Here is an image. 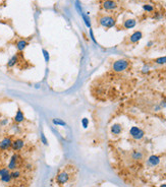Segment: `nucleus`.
<instances>
[{"label": "nucleus", "instance_id": "23", "mask_svg": "<svg viewBox=\"0 0 166 187\" xmlns=\"http://www.w3.org/2000/svg\"><path fill=\"white\" fill-rule=\"evenodd\" d=\"M9 171L10 170L8 168H0V177H2V176L6 175V174L10 173Z\"/></svg>", "mask_w": 166, "mask_h": 187}, {"label": "nucleus", "instance_id": "9", "mask_svg": "<svg viewBox=\"0 0 166 187\" xmlns=\"http://www.w3.org/2000/svg\"><path fill=\"white\" fill-rule=\"evenodd\" d=\"M13 120L17 124L21 123V122L25 121V114H23V112L21 109H17V113H15V115L13 117Z\"/></svg>", "mask_w": 166, "mask_h": 187}, {"label": "nucleus", "instance_id": "26", "mask_svg": "<svg viewBox=\"0 0 166 187\" xmlns=\"http://www.w3.org/2000/svg\"><path fill=\"white\" fill-rule=\"evenodd\" d=\"M75 7H77V10L79 12H80L81 14L83 13V10H82V7H81V5H80V2H79V1H77V2H75Z\"/></svg>", "mask_w": 166, "mask_h": 187}, {"label": "nucleus", "instance_id": "4", "mask_svg": "<svg viewBox=\"0 0 166 187\" xmlns=\"http://www.w3.org/2000/svg\"><path fill=\"white\" fill-rule=\"evenodd\" d=\"M129 134L131 135V137H133L135 139H142L144 137V131L141 128L137 126H133L129 130Z\"/></svg>", "mask_w": 166, "mask_h": 187}, {"label": "nucleus", "instance_id": "12", "mask_svg": "<svg viewBox=\"0 0 166 187\" xmlns=\"http://www.w3.org/2000/svg\"><path fill=\"white\" fill-rule=\"evenodd\" d=\"M142 37H143V34H142V32H140V31H137V32H135V33H133V35L131 36V38H129V41H131V43H137V42H139L141 39H142Z\"/></svg>", "mask_w": 166, "mask_h": 187}, {"label": "nucleus", "instance_id": "10", "mask_svg": "<svg viewBox=\"0 0 166 187\" xmlns=\"http://www.w3.org/2000/svg\"><path fill=\"white\" fill-rule=\"evenodd\" d=\"M28 46H29V42L26 40H19L15 43V47H17V51L19 52H23Z\"/></svg>", "mask_w": 166, "mask_h": 187}, {"label": "nucleus", "instance_id": "29", "mask_svg": "<svg viewBox=\"0 0 166 187\" xmlns=\"http://www.w3.org/2000/svg\"><path fill=\"white\" fill-rule=\"evenodd\" d=\"M6 123H7V120L6 119H4L3 121H1V125H5Z\"/></svg>", "mask_w": 166, "mask_h": 187}, {"label": "nucleus", "instance_id": "2", "mask_svg": "<svg viewBox=\"0 0 166 187\" xmlns=\"http://www.w3.org/2000/svg\"><path fill=\"white\" fill-rule=\"evenodd\" d=\"M129 63V61L125 60V59H120V60L115 61L112 65V69L114 70L115 72H122L125 69H127Z\"/></svg>", "mask_w": 166, "mask_h": 187}, {"label": "nucleus", "instance_id": "14", "mask_svg": "<svg viewBox=\"0 0 166 187\" xmlns=\"http://www.w3.org/2000/svg\"><path fill=\"white\" fill-rule=\"evenodd\" d=\"M137 25V21L136 19H126L125 21H124V28L125 29H133L135 28Z\"/></svg>", "mask_w": 166, "mask_h": 187}, {"label": "nucleus", "instance_id": "15", "mask_svg": "<svg viewBox=\"0 0 166 187\" xmlns=\"http://www.w3.org/2000/svg\"><path fill=\"white\" fill-rule=\"evenodd\" d=\"M148 163L150 165H152V166H156L160 163V158L158 156H151L148 160Z\"/></svg>", "mask_w": 166, "mask_h": 187}, {"label": "nucleus", "instance_id": "18", "mask_svg": "<svg viewBox=\"0 0 166 187\" xmlns=\"http://www.w3.org/2000/svg\"><path fill=\"white\" fill-rule=\"evenodd\" d=\"M52 122H53V124H55V125H58V126H66V123L63 120L59 119V118H54V119H52Z\"/></svg>", "mask_w": 166, "mask_h": 187}, {"label": "nucleus", "instance_id": "33", "mask_svg": "<svg viewBox=\"0 0 166 187\" xmlns=\"http://www.w3.org/2000/svg\"><path fill=\"white\" fill-rule=\"evenodd\" d=\"M160 187H166V184H163V185H161Z\"/></svg>", "mask_w": 166, "mask_h": 187}, {"label": "nucleus", "instance_id": "32", "mask_svg": "<svg viewBox=\"0 0 166 187\" xmlns=\"http://www.w3.org/2000/svg\"><path fill=\"white\" fill-rule=\"evenodd\" d=\"M162 105H163L164 107H166V101H165V102H164V103H162Z\"/></svg>", "mask_w": 166, "mask_h": 187}, {"label": "nucleus", "instance_id": "24", "mask_svg": "<svg viewBox=\"0 0 166 187\" xmlns=\"http://www.w3.org/2000/svg\"><path fill=\"white\" fill-rule=\"evenodd\" d=\"M143 8H144V10H146V11H148V12H152L153 10H154V7H153L152 5H149V4L144 5Z\"/></svg>", "mask_w": 166, "mask_h": 187}, {"label": "nucleus", "instance_id": "31", "mask_svg": "<svg viewBox=\"0 0 166 187\" xmlns=\"http://www.w3.org/2000/svg\"><path fill=\"white\" fill-rule=\"evenodd\" d=\"M152 45H153V43H152V42H149V43H148V47H151V46H152Z\"/></svg>", "mask_w": 166, "mask_h": 187}, {"label": "nucleus", "instance_id": "16", "mask_svg": "<svg viewBox=\"0 0 166 187\" xmlns=\"http://www.w3.org/2000/svg\"><path fill=\"white\" fill-rule=\"evenodd\" d=\"M0 180L2 181L3 183H10L12 180V177L11 175H10V173L6 174V175L2 176V177H0Z\"/></svg>", "mask_w": 166, "mask_h": 187}, {"label": "nucleus", "instance_id": "27", "mask_svg": "<svg viewBox=\"0 0 166 187\" xmlns=\"http://www.w3.org/2000/svg\"><path fill=\"white\" fill-rule=\"evenodd\" d=\"M41 140H42V143H44V145H47V138L45 137V135H44V133H41Z\"/></svg>", "mask_w": 166, "mask_h": 187}, {"label": "nucleus", "instance_id": "22", "mask_svg": "<svg viewBox=\"0 0 166 187\" xmlns=\"http://www.w3.org/2000/svg\"><path fill=\"white\" fill-rule=\"evenodd\" d=\"M142 158H143V154H142V153H139V152H133V159L141 160Z\"/></svg>", "mask_w": 166, "mask_h": 187}, {"label": "nucleus", "instance_id": "7", "mask_svg": "<svg viewBox=\"0 0 166 187\" xmlns=\"http://www.w3.org/2000/svg\"><path fill=\"white\" fill-rule=\"evenodd\" d=\"M11 145H12V138L9 137V136H6V137H4L0 141V150L2 151L8 150V149L11 147Z\"/></svg>", "mask_w": 166, "mask_h": 187}, {"label": "nucleus", "instance_id": "21", "mask_svg": "<svg viewBox=\"0 0 166 187\" xmlns=\"http://www.w3.org/2000/svg\"><path fill=\"white\" fill-rule=\"evenodd\" d=\"M155 63H157V64H165L166 63V56L159 57V58L155 59Z\"/></svg>", "mask_w": 166, "mask_h": 187}, {"label": "nucleus", "instance_id": "8", "mask_svg": "<svg viewBox=\"0 0 166 187\" xmlns=\"http://www.w3.org/2000/svg\"><path fill=\"white\" fill-rule=\"evenodd\" d=\"M103 8L105 10H114L117 7V4L113 0H105L103 2Z\"/></svg>", "mask_w": 166, "mask_h": 187}, {"label": "nucleus", "instance_id": "13", "mask_svg": "<svg viewBox=\"0 0 166 187\" xmlns=\"http://www.w3.org/2000/svg\"><path fill=\"white\" fill-rule=\"evenodd\" d=\"M122 131V126L120 124L116 123V124H113L112 126H111V133L114 134V135H118V134L121 133Z\"/></svg>", "mask_w": 166, "mask_h": 187}, {"label": "nucleus", "instance_id": "30", "mask_svg": "<svg viewBox=\"0 0 166 187\" xmlns=\"http://www.w3.org/2000/svg\"><path fill=\"white\" fill-rule=\"evenodd\" d=\"M148 69H149V67H148V66L146 67V66H145V67L143 68V72H146V71H148Z\"/></svg>", "mask_w": 166, "mask_h": 187}, {"label": "nucleus", "instance_id": "11", "mask_svg": "<svg viewBox=\"0 0 166 187\" xmlns=\"http://www.w3.org/2000/svg\"><path fill=\"white\" fill-rule=\"evenodd\" d=\"M19 55H13V56H12L11 58L9 59V60L7 61V64H6L7 67H8V68L14 67V66H15L17 63H19Z\"/></svg>", "mask_w": 166, "mask_h": 187}, {"label": "nucleus", "instance_id": "19", "mask_svg": "<svg viewBox=\"0 0 166 187\" xmlns=\"http://www.w3.org/2000/svg\"><path fill=\"white\" fill-rule=\"evenodd\" d=\"M82 17H83V19H84V21H85V25H86L89 29H91V21H90L89 17H88L86 13H84V12L82 13Z\"/></svg>", "mask_w": 166, "mask_h": 187}, {"label": "nucleus", "instance_id": "28", "mask_svg": "<svg viewBox=\"0 0 166 187\" xmlns=\"http://www.w3.org/2000/svg\"><path fill=\"white\" fill-rule=\"evenodd\" d=\"M90 36H91V39H92V41H93L94 43H96V40H95V38H94V35H93V31H92V29H90Z\"/></svg>", "mask_w": 166, "mask_h": 187}, {"label": "nucleus", "instance_id": "25", "mask_svg": "<svg viewBox=\"0 0 166 187\" xmlns=\"http://www.w3.org/2000/svg\"><path fill=\"white\" fill-rule=\"evenodd\" d=\"M82 125L84 128H87V127H88V125H89V120H88V118H83Z\"/></svg>", "mask_w": 166, "mask_h": 187}, {"label": "nucleus", "instance_id": "17", "mask_svg": "<svg viewBox=\"0 0 166 187\" xmlns=\"http://www.w3.org/2000/svg\"><path fill=\"white\" fill-rule=\"evenodd\" d=\"M10 175H11L12 179H19L21 176V172L19 170H12V172H10Z\"/></svg>", "mask_w": 166, "mask_h": 187}, {"label": "nucleus", "instance_id": "5", "mask_svg": "<svg viewBox=\"0 0 166 187\" xmlns=\"http://www.w3.org/2000/svg\"><path fill=\"white\" fill-rule=\"evenodd\" d=\"M19 156L17 154H14L11 156L10 158V161L8 163V166L7 168L9 169V170H15V169L19 167Z\"/></svg>", "mask_w": 166, "mask_h": 187}, {"label": "nucleus", "instance_id": "3", "mask_svg": "<svg viewBox=\"0 0 166 187\" xmlns=\"http://www.w3.org/2000/svg\"><path fill=\"white\" fill-rule=\"evenodd\" d=\"M99 23H100L101 26L104 27V28L110 29L115 26V23H116V21H115V19L113 17H110V15H103V17H100Z\"/></svg>", "mask_w": 166, "mask_h": 187}, {"label": "nucleus", "instance_id": "6", "mask_svg": "<svg viewBox=\"0 0 166 187\" xmlns=\"http://www.w3.org/2000/svg\"><path fill=\"white\" fill-rule=\"evenodd\" d=\"M23 147H25V141L21 138H17V139L12 140L11 149L14 152H19V151L23 150Z\"/></svg>", "mask_w": 166, "mask_h": 187}, {"label": "nucleus", "instance_id": "20", "mask_svg": "<svg viewBox=\"0 0 166 187\" xmlns=\"http://www.w3.org/2000/svg\"><path fill=\"white\" fill-rule=\"evenodd\" d=\"M42 53H43V56H44V59L46 61V63H48L50 60V55H49V52L47 51L46 49H42Z\"/></svg>", "mask_w": 166, "mask_h": 187}, {"label": "nucleus", "instance_id": "1", "mask_svg": "<svg viewBox=\"0 0 166 187\" xmlns=\"http://www.w3.org/2000/svg\"><path fill=\"white\" fill-rule=\"evenodd\" d=\"M75 173H77V170L73 166L65 167L57 173V175L55 176V179H54V183L57 187L69 186L71 181H73V177L75 176Z\"/></svg>", "mask_w": 166, "mask_h": 187}]
</instances>
